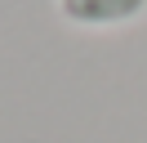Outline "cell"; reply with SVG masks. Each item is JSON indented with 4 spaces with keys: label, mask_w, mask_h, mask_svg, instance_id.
Segmentation results:
<instances>
[{
    "label": "cell",
    "mask_w": 147,
    "mask_h": 143,
    "mask_svg": "<svg viewBox=\"0 0 147 143\" xmlns=\"http://www.w3.org/2000/svg\"><path fill=\"white\" fill-rule=\"evenodd\" d=\"M58 14L71 27H125L147 14V0H58Z\"/></svg>",
    "instance_id": "6da1fadb"
}]
</instances>
